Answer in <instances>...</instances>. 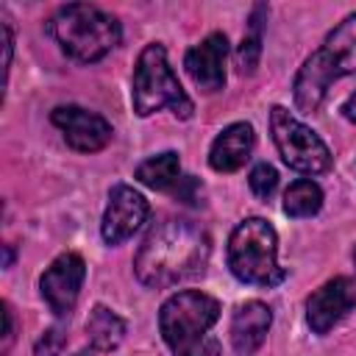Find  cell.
I'll use <instances>...</instances> for the list:
<instances>
[{
    "instance_id": "1",
    "label": "cell",
    "mask_w": 356,
    "mask_h": 356,
    "mask_svg": "<svg viewBox=\"0 0 356 356\" xmlns=\"http://www.w3.org/2000/svg\"><path fill=\"white\" fill-rule=\"evenodd\" d=\"M209 253L211 239L206 228L189 220H164L153 225L142 239L134 256V273L139 284L150 289H164L203 273Z\"/></svg>"
},
{
    "instance_id": "2",
    "label": "cell",
    "mask_w": 356,
    "mask_h": 356,
    "mask_svg": "<svg viewBox=\"0 0 356 356\" xmlns=\"http://www.w3.org/2000/svg\"><path fill=\"white\" fill-rule=\"evenodd\" d=\"M356 75V14H348L295 75L292 97L300 111H317L334 81Z\"/></svg>"
},
{
    "instance_id": "3",
    "label": "cell",
    "mask_w": 356,
    "mask_h": 356,
    "mask_svg": "<svg viewBox=\"0 0 356 356\" xmlns=\"http://www.w3.org/2000/svg\"><path fill=\"white\" fill-rule=\"evenodd\" d=\"M47 33L56 39V44L81 64H95L103 56H108L120 39L122 28L114 14L89 6V3H70L61 6L47 19Z\"/></svg>"
},
{
    "instance_id": "4",
    "label": "cell",
    "mask_w": 356,
    "mask_h": 356,
    "mask_svg": "<svg viewBox=\"0 0 356 356\" xmlns=\"http://www.w3.org/2000/svg\"><path fill=\"white\" fill-rule=\"evenodd\" d=\"M228 270L236 281L275 286L286 278L278 264V234L264 217H245L228 236Z\"/></svg>"
},
{
    "instance_id": "5",
    "label": "cell",
    "mask_w": 356,
    "mask_h": 356,
    "mask_svg": "<svg viewBox=\"0 0 356 356\" xmlns=\"http://www.w3.org/2000/svg\"><path fill=\"white\" fill-rule=\"evenodd\" d=\"M131 103L139 117H150L159 108H170L178 120H189L195 106L189 95L184 92L178 75L172 72L167 61V50L159 42H150L134 67V83H131Z\"/></svg>"
},
{
    "instance_id": "6",
    "label": "cell",
    "mask_w": 356,
    "mask_h": 356,
    "mask_svg": "<svg viewBox=\"0 0 356 356\" xmlns=\"http://www.w3.org/2000/svg\"><path fill=\"white\" fill-rule=\"evenodd\" d=\"M220 317V300L200 292V289H184L170 295L159 309V331L164 342L178 353L197 339L206 337V331Z\"/></svg>"
},
{
    "instance_id": "7",
    "label": "cell",
    "mask_w": 356,
    "mask_h": 356,
    "mask_svg": "<svg viewBox=\"0 0 356 356\" xmlns=\"http://www.w3.org/2000/svg\"><path fill=\"white\" fill-rule=\"evenodd\" d=\"M270 134L273 142L284 159L286 167L303 172V175H320L328 172L334 164V156L328 145L298 117H292L284 106L270 108Z\"/></svg>"
},
{
    "instance_id": "8",
    "label": "cell",
    "mask_w": 356,
    "mask_h": 356,
    "mask_svg": "<svg viewBox=\"0 0 356 356\" xmlns=\"http://www.w3.org/2000/svg\"><path fill=\"white\" fill-rule=\"evenodd\" d=\"M147 217H150V203L145 200V195L128 184H114L103 211L100 234L106 245H122L147 222Z\"/></svg>"
},
{
    "instance_id": "9",
    "label": "cell",
    "mask_w": 356,
    "mask_h": 356,
    "mask_svg": "<svg viewBox=\"0 0 356 356\" xmlns=\"http://www.w3.org/2000/svg\"><path fill=\"white\" fill-rule=\"evenodd\" d=\"M83 278H86V261L72 250L56 256L53 264L42 273L39 289H42V298L56 317H70V312L78 303Z\"/></svg>"
},
{
    "instance_id": "10",
    "label": "cell",
    "mask_w": 356,
    "mask_h": 356,
    "mask_svg": "<svg viewBox=\"0 0 356 356\" xmlns=\"http://www.w3.org/2000/svg\"><path fill=\"white\" fill-rule=\"evenodd\" d=\"M50 122L61 131L64 142L78 153H97L114 136L111 122L103 114L89 111L83 106H56L50 111Z\"/></svg>"
},
{
    "instance_id": "11",
    "label": "cell",
    "mask_w": 356,
    "mask_h": 356,
    "mask_svg": "<svg viewBox=\"0 0 356 356\" xmlns=\"http://www.w3.org/2000/svg\"><path fill=\"white\" fill-rule=\"evenodd\" d=\"M353 306H356V284L345 275H337L306 298V323L314 334L323 337L334 325H339L353 312Z\"/></svg>"
},
{
    "instance_id": "12",
    "label": "cell",
    "mask_w": 356,
    "mask_h": 356,
    "mask_svg": "<svg viewBox=\"0 0 356 356\" xmlns=\"http://www.w3.org/2000/svg\"><path fill=\"white\" fill-rule=\"evenodd\" d=\"M225 58H228V39L225 33L214 31L203 42L186 50L184 67L200 92L214 95L225 86Z\"/></svg>"
},
{
    "instance_id": "13",
    "label": "cell",
    "mask_w": 356,
    "mask_h": 356,
    "mask_svg": "<svg viewBox=\"0 0 356 356\" xmlns=\"http://www.w3.org/2000/svg\"><path fill=\"white\" fill-rule=\"evenodd\" d=\"M253 147H256L253 125L250 122H231L214 136V142L209 147V164L217 172H236L250 159Z\"/></svg>"
},
{
    "instance_id": "14",
    "label": "cell",
    "mask_w": 356,
    "mask_h": 356,
    "mask_svg": "<svg viewBox=\"0 0 356 356\" xmlns=\"http://www.w3.org/2000/svg\"><path fill=\"white\" fill-rule=\"evenodd\" d=\"M273 323V312L267 303L261 300H248L242 303L234 317H231V345L236 350V356H253Z\"/></svg>"
},
{
    "instance_id": "15",
    "label": "cell",
    "mask_w": 356,
    "mask_h": 356,
    "mask_svg": "<svg viewBox=\"0 0 356 356\" xmlns=\"http://www.w3.org/2000/svg\"><path fill=\"white\" fill-rule=\"evenodd\" d=\"M125 337V320L120 314H114L111 309L106 306H95L86 317V339H89V348H95L97 353H106V350H114L120 348Z\"/></svg>"
},
{
    "instance_id": "16",
    "label": "cell",
    "mask_w": 356,
    "mask_h": 356,
    "mask_svg": "<svg viewBox=\"0 0 356 356\" xmlns=\"http://www.w3.org/2000/svg\"><path fill=\"white\" fill-rule=\"evenodd\" d=\"M136 181L150 186V189H172L175 184H181V161H178V153L172 150H164L159 156H150L145 159L136 170H134Z\"/></svg>"
},
{
    "instance_id": "17",
    "label": "cell",
    "mask_w": 356,
    "mask_h": 356,
    "mask_svg": "<svg viewBox=\"0 0 356 356\" xmlns=\"http://www.w3.org/2000/svg\"><path fill=\"white\" fill-rule=\"evenodd\" d=\"M320 209H323V189L312 178H300L289 184V189L284 192V211L295 220L314 217Z\"/></svg>"
},
{
    "instance_id": "18",
    "label": "cell",
    "mask_w": 356,
    "mask_h": 356,
    "mask_svg": "<svg viewBox=\"0 0 356 356\" xmlns=\"http://www.w3.org/2000/svg\"><path fill=\"white\" fill-rule=\"evenodd\" d=\"M264 17H267V6H253V11H250V31H248V36L239 42V47H236V67H239V72L245 75H250L256 67H259V56H261V25H264Z\"/></svg>"
},
{
    "instance_id": "19",
    "label": "cell",
    "mask_w": 356,
    "mask_h": 356,
    "mask_svg": "<svg viewBox=\"0 0 356 356\" xmlns=\"http://www.w3.org/2000/svg\"><path fill=\"white\" fill-rule=\"evenodd\" d=\"M248 184H250V192H253L259 200H267V197L275 192V186H278V172H275L273 164L259 161V164L250 170Z\"/></svg>"
},
{
    "instance_id": "20",
    "label": "cell",
    "mask_w": 356,
    "mask_h": 356,
    "mask_svg": "<svg viewBox=\"0 0 356 356\" xmlns=\"http://www.w3.org/2000/svg\"><path fill=\"white\" fill-rule=\"evenodd\" d=\"M175 356H220V342L211 339V337H203V339H197L195 345L178 350Z\"/></svg>"
},
{
    "instance_id": "21",
    "label": "cell",
    "mask_w": 356,
    "mask_h": 356,
    "mask_svg": "<svg viewBox=\"0 0 356 356\" xmlns=\"http://www.w3.org/2000/svg\"><path fill=\"white\" fill-rule=\"evenodd\" d=\"M3 320H6V331H3V350L11 348V339H14V314H11V306L3 303Z\"/></svg>"
},
{
    "instance_id": "22",
    "label": "cell",
    "mask_w": 356,
    "mask_h": 356,
    "mask_svg": "<svg viewBox=\"0 0 356 356\" xmlns=\"http://www.w3.org/2000/svg\"><path fill=\"white\" fill-rule=\"evenodd\" d=\"M3 50H6V72H8V67H11V50H14V33H11L8 19H3Z\"/></svg>"
},
{
    "instance_id": "23",
    "label": "cell",
    "mask_w": 356,
    "mask_h": 356,
    "mask_svg": "<svg viewBox=\"0 0 356 356\" xmlns=\"http://www.w3.org/2000/svg\"><path fill=\"white\" fill-rule=\"evenodd\" d=\"M342 114H345V120H350L356 125V92L342 103Z\"/></svg>"
},
{
    "instance_id": "24",
    "label": "cell",
    "mask_w": 356,
    "mask_h": 356,
    "mask_svg": "<svg viewBox=\"0 0 356 356\" xmlns=\"http://www.w3.org/2000/svg\"><path fill=\"white\" fill-rule=\"evenodd\" d=\"M11 261H14V250L11 245H6V267H11Z\"/></svg>"
},
{
    "instance_id": "25",
    "label": "cell",
    "mask_w": 356,
    "mask_h": 356,
    "mask_svg": "<svg viewBox=\"0 0 356 356\" xmlns=\"http://www.w3.org/2000/svg\"><path fill=\"white\" fill-rule=\"evenodd\" d=\"M97 350L95 348H83V350H78V353H72V356H95Z\"/></svg>"
},
{
    "instance_id": "26",
    "label": "cell",
    "mask_w": 356,
    "mask_h": 356,
    "mask_svg": "<svg viewBox=\"0 0 356 356\" xmlns=\"http://www.w3.org/2000/svg\"><path fill=\"white\" fill-rule=\"evenodd\" d=\"M353 261H356V250H353Z\"/></svg>"
}]
</instances>
